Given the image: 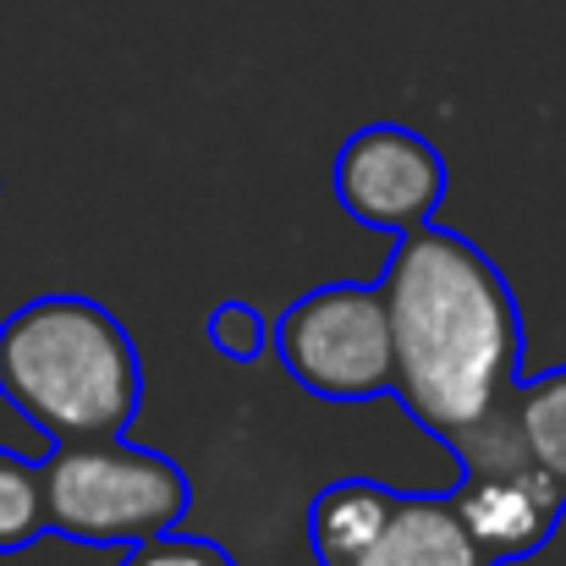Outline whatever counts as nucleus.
<instances>
[{"label": "nucleus", "instance_id": "nucleus-8", "mask_svg": "<svg viewBox=\"0 0 566 566\" xmlns=\"http://www.w3.org/2000/svg\"><path fill=\"white\" fill-rule=\"evenodd\" d=\"M396 490L375 479H336L314 495L308 506V545L319 566H347L369 539L379 534L385 512H390Z\"/></svg>", "mask_w": 566, "mask_h": 566}, {"label": "nucleus", "instance_id": "nucleus-10", "mask_svg": "<svg viewBox=\"0 0 566 566\" xmlns=\"http://www.w3.org/2000/svg\"><path fill=\"white\" fill-rule=\"evenodd\" d=\"M50 534L44 517V468L0 446V556H17Z\"/></svg>", "mask_w": 566, "mask_h": 566}, {"label": "nucleus", "instance_id": "nucleus-1", "mask_svg": "<svg viewBox=\"0 0 566 566\" xmlns=\"http://www.w3.org/2000/svg\"><path fill=\"white\" fill-rule=\"evenodd\" d=\"M390 396L446 451L484 423L523 379V308L501 264L451 226L396 237L385 275Z\"/></svg>", "mask_w": 566, "mask_h": 566}, {"label": "nucleus", "instance_id": "nucleus-11", "mask_svg": "<svg viewBox=\"0 0 566 566\" xmlns=\"http://www.w3.org/2000/svg\"><path fill=\"white\" fill-rule=\"evenodd\" d=\"M209 347L226 358V364H259L264 353H270V319L253 308V303H220L214 314H209Z\"/></svg>", "mask_w": 566, "mask_h": 566}, {"label": "nucleus", "instance_id": "nucleus-3", "mask_svg": "<svg viewBox=\"0 0 566 566\" xmlns=\"http://www.w3.org/2000/svg\"><path fill=\"white\" fill-rule=\"evenodd\" d=\"M44 517L50 534L88 551H127L155 534L182 528L192 512L188 468L127 434L55 446L44 462Z\"/></svg>", "mask_w": 566, "mask_h": 566}, {"label": "nucleus", "instance_id": "nucleus-2", "mask_svg": "<svg viewBox=\"0 0 566 566\" xmlns=\"http://www.w3.org/2000/svg\"><path fill=\"white\" fill-rule=\"evenodd\" d=\"M0 396L50 440H111L144 412L133 331L83 292H50L0 319Z\"/></svg>", "mask_w": 566, "mask_h": 566}, {"label": "nucleus", "instance_id": "nucleus-5", "mask_svg": "<svg viewBox=\"0 0 566 566\" xmlns=\"http://www.w3.org/2000/svg\"><path fill=\"white\" fill-rule=\"evenodd\" d=\"M451 457H457L451 506L468 523V534L484 545V556L495 566L534 562L562 528L566 495L523 451V440L506 418V401L484 423H473L451 446Z\"/></svg>", "mask_w": 566, "mask_h": 566}, {"label": "nucleus", "instance_id": "nucleus-7", "mask_svg": "<svg viewBox=\"0 0 566 566\" xmlns=\"http://www.w3.org/2000/svg\"><path fill=\"white\" fill-rule=\"evenodd\" d=\"M347 566H495L457 517L451 495L396 490L379 534Z\"/></svg>", "mask_w": 566, "mask_h": 566}, {"label": "nucleus", "instance_id": "nucleus-4", "mask_svg": "<svg viewBox=\"0 0 566 566\" xmlns=\"http://www.w3.org/2000/svg\"><path fill=\"white\" fill-rule=\"evenodd\" d=\"M270 353L319 401H375L396 385L379 281H325L270 325Z\"/></svg>", "mask_w": 566, "mask_h": 566}, {"label": "nucleus", "instance_id": "nucleus-6", "mask_svg": "<svg viewBox=\"0 0 566 566\" xmlns=\"http://www.w3.org/2000/svg\"><path fill=\"white\" fill-rule=\"evenodd\" d=\"M331 188L342 209L385 237H407L434 220V209L451 192V166L440 144L401 122H369L358 127L331 166Z\"/></svg>", "mask_w": 566, "mask_h": 566}, {"label": "nucleus", "instance_id": "nucleus-12", "mask_svg": "<svg viewBox=\"0 0 566 566\" xmlns=\"http://www.w3.org/2000/svg\"><path fill=\"white\" fill-rule=\"evenodd\" d=\"M116 566H237V556L220 545V539H203V534H155L144 545H127Z\"/></svg>", "mask_w": 566, "mask_h": 566}, {"label": "nucleus", "instance_id": "nucleus-9", "mask_svg": "<svg viewBox=\"0 0 566 566\" xmlns=\"http://www.w3.org/2000/svg\"><path fill=\"white\" fill-rule=\"evenodd\" d=\"M506 418L523 451L534 457V468L566 495V364L517 379L506 396Z\"/></svg>", "mask_w": 566, "mask_h": 566}]
</instances>
